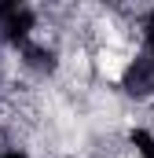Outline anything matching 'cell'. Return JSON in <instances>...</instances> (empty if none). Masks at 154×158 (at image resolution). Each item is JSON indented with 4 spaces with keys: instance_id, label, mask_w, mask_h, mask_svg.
I'll list each match as a JSON object with an SVG mask.
<instances>
[{
    "instance_id": "1",
    "label": "cell",
    "mask_w": 154,
    "mask_h": 158,
    "mask_svg": "<svg viewBox=\"0 0 154 158\" xmlns=\"http://www.w3.org/2000/svg\"><path fill=\"white\" fill-rule=\"evenodd\" d=\"M95 66H99V74H103V77L117 81L121 74H125V66H128V59H125L121 52H114V48H103V52H99V63H95Z\"/></svg>"
},
{
    "instance_id": "2",
    "label": "cell",
    "mask_w": 154,
    "mask_h": 158,
    "mask_svg": "<svg viewBox=\"0 0 154 158\" xmlns=\"http://www.w3.org/2000/svg\"><path fill=\"white\" fill-rule=\"evenodd\" d=\"M128 158H136V155H128Z\"/></svg>"
}]
</instances>
